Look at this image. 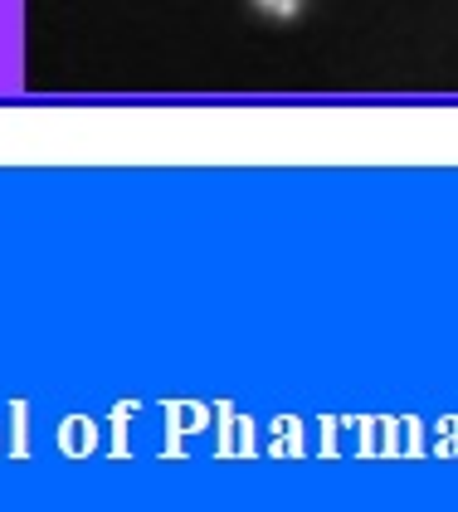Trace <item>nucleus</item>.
<instances>
[{"label": "nucleus", "instance_id": "nucleus-1", "mask_svg": "<svg viewBox=\"0 0 458 512\" xmlns=\"http://www.w3.org/2000/svg\"><path fill=\"white\" fill-rule=\"evenodd\" d=\"M264 15H273V20H293V15H303L307 0H254Z\"/></svg>", "mask_w": 458, "mask_h": 512}]
</instances>
